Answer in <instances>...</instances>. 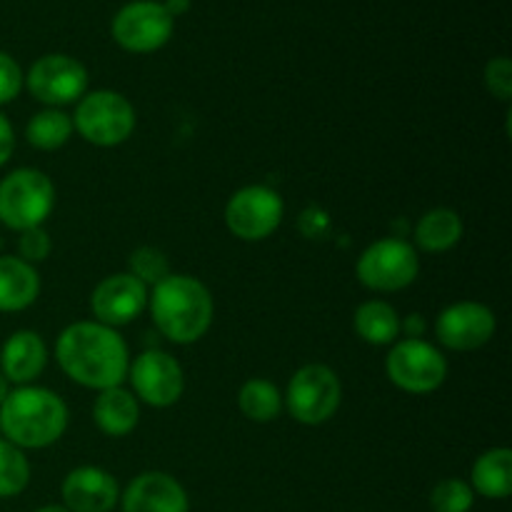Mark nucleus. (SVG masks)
I'll list each match as a JSON object with an SVG mask.
<instances>
[{
	"label": "nucleus",
	"instance_id": "nucleus-1",
	"mask_svg": "<svg viewBox=\"0 0 512 512\" xmlns=\"http://www.w3.org/2000/svg\"><path fill=\"white\" fill-rule=\"evenodd\" d=\"M55 360L75 385L100 393L128 380L130 348L115 328L98 320H78L60 330Z\"/></svg>",
	"mask_w": 512,
	"mask_h": 512
},
{
	"label": "nucleus",
	"instance_id": "nucleus-2",
	"mask_svg": "<svg viewBox=\"0 0 512 512\" xmlns=\"http://www.w3.org/2000/svg\"><path fill=\"white\" fill-rule=\"evenodd\" d=\"M148 310L158 333L173 345L198 343L215 318L213 293L208 285L185 273H170L153 285Z\"/></svg>",
	"mask_w": 512,
	"mask_h": 512
},
{
	"label": "nucleus",
	"instance_id": "nucleus-3",
	"mask_svg": "<svg viewBox=\"0 0 512 512\" xmlns=\"http://www.w3.org/2000/svg\"><path fill=\"white\" fill-rule=\"evenodd\" d=\"M68 405L58 393L40 385H20L0 405V433L20 450H43L68 430Z\"/></svg>",
	"mask_w": 512,
	"mask_h": 512
},
{
	"label": "nucleus",
	"instance_id": "nucleus-4",
	"mask_svg": "<svg viewBox=\"0 0 512 512\" xmlns=\"http://www.w3.org/2000/svg\"><path fill=\"white\" fill-rule=\"evenodd\" d=\"M73 130L95 148H118L128 143L135 133L133 103L118 90H88L75 103Z\"/></svg>",
	"mask_w": 512,
	"mask_h": 512
},
{
	"label": "nucleus",
	"instance_id": "nucleus-5",
	"mask_svg": "<svg viewBox=\"0 0 512 512\" xmlns=\"http://www.w3.org/2000/svg\"><path fill=\"white\" fill-rule=\"evenodd\" d=\"M55 208V185L43 170L15 168L0 180V225L23 233L48 223Z\"/></svg>",
	"mask_w": 512,
	"mask_h": 512
},
{
	"label": "nucleus",
	"instance_id": "nucleus-6",
	"mask_svg": "<svg viewBox=\"0 0 512 512\" xmlns=\"http://www.w3.org/2000/svg\"><path fill=\"white\" fill-rule=\"evenodd\" d=\"M343 403V385L330 365L308 363L290 378L283 395V408L293 415L295 423L318 428L335 418Z\"/></svg>",
	"mask_w": 512,
	"mask_h": 512
},
{
	"label": "nucleus",
	"instance_id": "nucleus-7",
	"mask_svg": "<svg viewBox=\"0 0 512 512\" xmlns=\"http://www.w3.org/2000/svg\"><path fill=\"white\" fill-rule=\"evenodd\" d=\"M385 375L403 393L428 395L448 380V358L428 340L403 338L390 345Z\"/></svg>",
	"mask_w": 512,
	"mask_h": 512
},
{
	"label": "nucleus",
	"instance_id": "nucleus-8",
	"mask_svg": "<svg viewBox=\"0 0 512 512\" xmlns=\"http://www.w3.org/2000/svg\"><path fill=\"white\" fill-rule=\"evenodd\" d=\"M355 275L373 293H398L418 280V250L408 240L380 238L360 253Z\"/></svg>",
	"mask_w": 512,
	"mask_h": 512
},
{
	"label": "nucleus",
	"instance_id": "nucleus-9",
	"mask_svg": "<svg viewBox=\"0 0 512 512\" xmlns=\"http://www.w3.org/2000/svg\"><path fill=\"white\" fill-rule=\"evenodd\" d=\"M285 218L283 195L270 185H245L235 190L223 210L225 228L245 243L268 240Z\"/></svg>",
	"mask_w": 512,
	"mask_h": 512
},
{
	"label": "nucleus",
	"instance_id": "nucleus-10",
	"mask_svg": "<svg viewBox=\"0 0 512 512\" xmlns=\"http://www.w3.org/2000/svg\"><path fill=\"white\" fill-rule=\"evenodd\" d=\"M88 68L78 58L65 53H48L30 65L23 75V85L45 108L73 105L88 93Z\"/></svg>",
	"mask_w": 512,
	"mask_h": 512
},
{
	"label": "nucleus",
	"instance_id": "nucleus-11",
	"mask_svg": "<svg viewBox=\"0 0 512 512\" xmlns=\"http://www.w3.org/2000/svg\"><path fill=\"white\" fill-rule=\"evenodd\" d=\"M175 20L158 0H133L115 13L110 33L125 53L148 55L173 38Z\"/></svg>",
	"mask_w": 512,
	"mask_h": 512
},
{
	"label": "nucleus",
	"instance_id": "nucleus-12",
	"mask_svg": "<svg viewBox=\"0 0 512 512\" xmlns=\"http://www.w3.org/2000/svg\"><path fill=\"white\" fill-rule=\"evenodd\" d=\"M130 393L150 408H170L185 393L183 365L165 350H145L130 358Z\"/></svg>",
	"mask_w": 512,
	"mask_h": 512
},
{
	"label": "nucleus",
	"instance_id": "nucleus-13",
	"mask_svg": "<svg viewBox=\"0 0 512 512\" xmlns=\"http://www.w3.org/2000/svg\"><path fill=\"white\" fill-rule=\"evenodd\" d=\"M498 318L493 310L475 300H460L440 310L435 318V338L443 348L453 353H470L480 350L495 338Z\"/></svg>",
	"mask_w": 512,
	"mask_h": 512
},
{
	"label": "nucleus",
	"instance_id": "nucleus-14",
	"mask_svg": "<svg viewBox=\"0 0 512 512\" xmlns=\"http://www.w3.org/2000/svg\"><path fill=\"white\" fill-rule=\"evenodd\" d=\"M150 288L140 283L135 275L113 273L100 280L90 293V310L93 320L108 325V328H123L138 320L148 310Z\"/></svg>",
	"mask_w": 512,
	"mask_h": 512
},
{
	"label": "nucleus",
	"instance_id": "nucleus-15",
	"mask_svg": "<svg viewBox=\"0 0 512 512\" xmlns=\"http://www.w3.org/2000/svg\"><path fill=\"white\" fill-rule=\"evenodd\" d=\"M60 495L70 512H110L120 500V485L108 470L80 465L65 475Z\"/></svg>",
	"mask_w": 512,
	"mask_h": 512
},
{
	"label": "nucleus",
	"instance_id": "nucleus-16",
	"mask_svg": "<svg viewBox=\"0 0 512 512\" xmlns=\"http://www.w3.org/2000/svg\"><path fill=\"white\" fill-rule=\"evenodd\" d=\"M123 512H190V500L183 485L168 473L148 470L140 473L120 493Z\"/></svg>",
	"mask_w": 512,
	"mask_h": 512
},
{
	"label": "nucleus",
	"instance_id": "nucleus-17",
	"mask_svg": "<svg viewBox=\"0 0 512 512\" xmlns=\"http://www.w3.org/2000/svg\"><path fill=\"white\" fill-rule=\"evenodd\" d=\"M48 365V345L35 330H15L0 348V373L10 385H33Z\"/></svg>",
	"mask_w": 512,
	"mask_h": 512
},
{
	"label": "nucleus",
	"instance_id": "nucleus-18",
	"mask_svg": "<svg viewBox=\"0 0 512 512\" xmlns=\"http://www.w3.org/2000/svg\"><path fill=\"white\" fill-rule=\"evenodd\" d=\"M40 295V273L18 255H0V313L28 310Z\"/></svg>",
	"mask_w": 512,
	"mask_h": 512
},
{
	"label": "nucleus",
	"instance_id": "nucleus-19",
	"mask_svg": "<svg viewBox=\"0 0 512 512\" xmlns=\"http://www.w3.org/2000/svg\"><path fill=\"white\" fill-rule=\"evenodd\" d=\"M93 423L108 438H125L140 423V403L128 388L100 390L93 403Z\"/></svg>",
	"mask_w": 512,
	"mask_h": 512
},
{
	"label": "nucleus",
	"instance_id": "nucleus-20",
	"mask_svg": "<svg viewBox=\"0 0 512 512\" xmlns=\"http://www.w3.org/2000/svg\"><path fill=\"white\" fill-rule=\"evenodd\" d=\"M465 225L458 210L453 208H433L420 215L415 225V245L423 253H448L463 240Z\"/></svg>",
	"mask_w": 512,
	"mask_h": 512
},
{
	"label": "nucleus",
	"instance_id": "nucleus-21",
	"mask_svg": "<svg viewBox=\"0 0 512 512\" xmlns=\"http://www.w3.org/2000/svg\"><path fill=\"white\" fill-rule=\"evenodd\" d=\"M400 315L388 300H365L353 315V328L363 343L383 348L400 340Z\"/></svg>",
	"mask_w": 512,
	"mask_h": 512
},
{
	"label": "nucleus",
	"instance_id": "nucleus-22",
	"mask_svg": "<svg viewBox=\"0 0 512 512\" xmlns=\"http://www.w3.org/2000/svg\"><path fill=\"white\" fill-rule=\"evenodd\" d=\"M473 493L488 500H505L512 493V450H485L473 463Z\"/></svg>",
	"mask_w": 512,
	"mask_h": 512
},
{
	"label": "nucleus",
	"instance_id": "nucleus-23",
	"mask_svg": "<svg viewBox=\"0 0 512 512\" xmlns=\"http://www.w3.org/2000/svg\"><path fill=\"white\" fill-rule=\"evenodd\" d=\"M238 408L250 423H273L283 413V393L265 378H250L238 390Z\"/></svg>",
	"mask_w": 512,
	"mask_h": 512
},
{
	"label": "nucleus",
	"instance_id": "nucleus-24",
	"mask_svg": "<svg viewBox=\"0 0 512 512\" xmlns=\"http://www.w3.org/2000/svg\"><path fill=\"white\" fill-rule=\"evenodd\" d=\"M73 118L60 108H43L25 125V140L43 153L60 150L73 138Z\"/></svg>",
	"mask_w": 512,
	"mask_h": 512
},
{
	"label": "nucleus",
	"instance_id": "nucleus-25",
	"mask_svg": "<svg viewBox=\"0 0 512 512\" xmlns=\"http://www.w3.org/2000/svg\"><path fill=\"white\" fill-rule=\"evenodd\" d=\"M30 483V460L25 450L0 438V498H15Z\"/></svg>",
	"mask_w": 512,
	"mask_h": 512
},
{
	"label": "nucleus",
	"instance_id": "nucleus-26",
	"mask_svg": "<svg viewBox=\"0 0 512 512\" xmlns=\"http://www.w3.org/2000/svg\"><path fill=\"white\" fill-rule=\"evenodd\" d=\"M128 273L135 275L140 283H145L148 288L158 285L160 280L168 278L173 270H170L168 255L160 248L153 245H143V248H135L128 258Z\"/></svg>",
	"mask_w": 512,
	"mask_h": 512
},
{
	"label": "nucleus",
	"instance_id": "nucleus-27",
	"mask_svg": "<svg viewBox=\"0 0 512 512\" xmlns=\"http://www.w3.org/2000/svg\"><path fill=\"white\" fill-rule=\"evenodd\" d=\"M475 503V493L470 483L460 478H445L430 493L433 512H470Z\"/></svg>",
	"mask_w": 512,
	"mask_h": 512
},
{
	"label": "nucleus",
	"instance_id": "nucleus-28",
	"mask_svg": "<svg viewBox=\"0 0 512 512\" xmlns=\"http://www.w3.org/2000/svg\"><path fill=\"white\" fill-rule=\"evenodd\" d=\"M485 88L493 98L503 100V103H510L512 100V63L505 55H498V58L488 60L485 65Z\"/></svg>",
	"mask_w": 512,
	"mask_h": 512
},
{
	"label": "nucleus",
	"instance_id": "nucleus-29",
	"mask_svg": "<svg viewBox=\"0 0 512 512\" xmlns=\"http://www.w3.org/2000/svg\"><path fill=\"white\" fill-rule=\"evenodd\" d=\"M50 250H53V240H50V233L45 230V225L40 228L23 230L18 238V258L25 260L30 265H38L43 260H48Z\"/></svg>",
	"mask_w": 512,
	"mask_h": 512
},
{
	"label": "nucleus",
	"instance_id": "nucleus-30",
	"mask_svg": "<svg viewBox=\"0 0 512 512\" xmlns=\"http://www.w3.org/2000/svg\"><path fill=\"white\" fill-rule=\"evenodd\" d=\"M23 90V70L18 60L0 50V105L13 103Z\"/></svg>",
	"mask_w": 512,
	"mask_h": 512
},
{
	"label": "nucleus",
	"instance_id": "nucleus-31",
	"mask_svg": "<svg viewBox=\"0 0 512 512\" xmlns=\"http://www.w3.org/2000/svg\"><path fill=\"white\" fill-rule=\"evenodd\" d=\"M13 150H15V130L10 125L8 115L0 110V168L13 158Z\"/></svg>",
	"mask_w": 512,
	"mask_h": 512
},
{
	"label": "nucleus",
	"instance_id": "nucleus-32",
	"mask_svg": "<svg viewBox=\"0 0 512 512\" xmlns=\"http://www.w3.org/2000/svg\"><path fill=\"white\" fill-rule=\"evenodd\" d=\"M405 333V338H423L425 333V318L423 315H408L405 320H400V335Z\"/></svg>",
	"mask_w": 512,
	"mask_h": 512
},
{
	"label": "nucleus",
	"instance_id": "nucleus-33",
	"mask_svg": "<svg viewBox=\"0 0 512 512\" xmlns=\"http://www.w3.org/2000/svg\"><path fill=\"white\" fill-rule=\"evenodd\" d=\"M190 5H193V0H163V8L168 10L170 18H173V20L188 13Z\"/></svg>",
	"mask_w": 512,
	"mask_h": 512
},
{
	"label": "nucleus",
	"instance_id": "nucleus-34",
	"mask_svg": "<svg viewBox=\"0 0 512 512\" xmlns=\"http://www.w3.org/2000/svg\"><path fill=\"white\" fill-rule=\"evenodd\" d=\"M10 390H13V388H10V383H8V380H5V375L0 373V405H3V400L8 398Z\"/></svg>",
	"mask_w": 512,
	"mask_h": 512
},
{
	"label": "nucleus",
	"instance_id": "nucleus-35",
	"mask_svg": "<svg viewBox=\"0 0 512 512\" xmlns=\"http://www.w3.org/2000/svg\"><path fill=\"white\" fill-rule=\"evenodd\" d=\"M35 512H70L65 505H43V508H38Z\"/></svg>",
	"mask_w": 512,
	"mask_h": 512
}]
</instances>
